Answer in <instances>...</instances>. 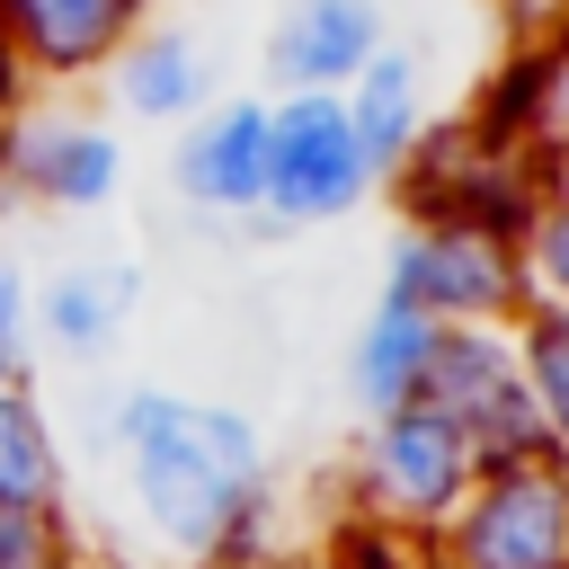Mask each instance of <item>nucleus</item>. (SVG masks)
Returning a JSON list of instances; mask_svg holds the SVG:
<instances>
[{"label": "nucleus", "instance_id": "f257e3e1", "mask_svg": "<svg viewBox=\"0 0 569 569\" xmlns=\"http://www.w3.org/2000/svg\"><path fill=\"white\" fill-rule=\"evenodd\" d=\"M116 445L133 525L178 560L204 569L222 551H258L267 533V436L240 400H196L178 382H124L98 409Z\"/></svg>", "mask_w": 569, "mask_h": 569}, {"label": "nucleus", "instance_id": "f03ea898", "mask_svg": "<svg viewBox=\"0 0 569 569\" xmlns=\"http://www.w3.org/2000/svg\"><path fill=\"white\" fill-rule=\"evenodd\" d=\"M436 569H569V462L560 453H507L480 462L471 498L427 542Z\"/></svg>", "mask_w": 569, "mask_h": 569}, {"label": "nucleus", "instance_id": "7ed1b4c3", "mask_svg": "<svg viewBox=\"0 0 569 569\" xmlns=\"http://www.w3.org/2000/svg\"><path fill=\"white\" fill-rule=\"evenodd\" d=\"M365 196H382V178L356 151L347 107L329 89H267V187H258V222L320 231V222H347Z\"/></svg>", "mask_w": 569, "mask_h": 569}, {"label": "nucleus", "instance_id": "20e7f679", "mask_svg": "<svg viewBox=\"0 0 569 569\" xmlns=\"http://www.w3.org/2000/svg\"><path fill=\"white\" fill-rule=\"evenodd\" d=\"M356 480H365V507H356V516H373V525H391V533H409V542H436L445 516L471 498L480 453H471V436H462L445 409L400 400V409L365 418Z\"/></svg>", "mask_w": 569, "mask_h": 569}, {"label": "nucleus", "instance_id": "39448f33", "mask_svg": "<svg viewBox=\"0 0 569 569\" xmlns=\"http://www.w3.org/2000/svg\"><path fill=\"white\" fill-rule=\"evenodd\" d=\"M382 293L409 302V311H427L436 329H462V320H516V311H525L516 240L489 231V222H462V213H409V222L391 231Z\"/></svg>", "mask_w": 569, "mask_h": 569}, {"label": "nucleus", "instance_id": "423d86ee", "mask_svg": "<svg viewBox=\"0 0 569 569\" xmlns=\"http://www.w3.org/2000/svg\"><path fill=\"white\" fill-rule=\"evenodd\" d=\"M124 187V142L107 116H80L62 89H36L0 124V196L44 213H98Z\"/></svg>", "mask_w": 569, "mask_h": 569}, {"label": "nucleus", "instance_id": "0eeeda50", "mask_svg": "<svg viewBox=\"0 0 569 569\" xmlns=\"http://www.w3.org/2000/svg\"><path fill=\"white\" fill-rule=\"evenodd\" d=\"M427 409H445L480 462H507V453H551L542 445V418L525 400V365H516V320H462V329H436V356H427V382H418Z\"/></svg>", "mask_w": 569, "mask_h": 569}, {"label": "nucleus", "instance_id": "6e6552de", "mask_svg": "<svg viewBox=\"0 0 569 569\" xmlns=\"http://www.w3.org/2000/svg\"><path fill=\"white\" fill-rule=\"evenodd\" d=\"M169 187L187 196V213H213V222L258 213V187H267V98H213L204 116H187L178 142H169Z\"/></svg>", "mask_w": 569, "mask_h": 569}, {"label": "nucleus", "instance_id": "1a4fd4ad", "mask_svg": "<svg viewBox=\"0 0 569 569\" xmlns=\"http://www.w3.org/2000/svg\"><path fill=\"white\" fill-rule=\"evenodd\" d=\"M151 0H0V44L36 89H80L124 53Z\"/></svg>", "mask_w": 569, "mask_h": 569}, {"label": "nucleus", "instance_id": "9d476101", "mask_svg": "<svg viewBox=\"0 0 569 569\" xmlns=\"http://www.w3.org/2000/svg\"><path fill=\"white\" fill-rule=\"evenodd\" d=\"M382 44H391V9L382 0H284L276 27H267V80L338 98Z\"/></svg>", "mask_w": 569, "mask_h": 569}, {"label": "nucleus", "instance_id": "9b49d317", "mask_svg": "<svg viewBox=\"0 0 569 569\" xmlns=\"http://www.w3.org/2000/svg\"><path fill=\"white\" fill-rule=\"evenodd\" d=\"M338 107H347V133H356V151L373 160V178L391 187L400 169H409V151L427 142V124H436V89H427V62L391 36L347 89H338Z\"/></svg>", "mask_w": 569, "mask_h": 569}, {"label": "nucleus", "instance_id": "f8f14e48", "mask_svg": "<svg viewBox=\"0 0 569 569\" xmlns=\"http://www.w3.org/2000/svg\"><path fill=\"white\" fill-rule=\"evenodd\" d=\"M107 98H116V116H133V124H187V116H204L213 107V53L187 36V27H133L124 36V53L107 62Z\"/></svg>", "mask_w": 569, "mask_h": 569}, {"label": "nucleus", "instance_id": "ddd939ff", "mask_svg": "<svg viewBox=\"0 0 569 569\" xmlns=\"http://www.w3.org/2000/svg\"><path fill=\"white\" fill-rule=\"evenodd\" d=\"M133 302H142V276L124 258H71V267L36 276V338L53 356H98L124 338Z\"/></svg>", "mask_w": 569, "mask_h": 569}, {"label": "nucleus", "instance_id": "4468645a", "mask_svg": "<svg viewBox=\"0 0 569 569\" xmlns=\"http://www.w3.org/2000/svg\"><path fill=\"white\" fill-rule=\"evenodd\" d=\"M480 124L489 133H516L551 178L569 169V27L516 53V80L480 98Z\"/></svg>", "mask_w": 569, "mask_h": 569}, {"label": "nucleus", "instance_id": "2eb2a0df", "mask_svg": "<svg viewBox=\"0 0 569 569\" xmlns=\"http://www.w3.org/2000/svg\"><path fill=\"white\" fill-rule=\"evenodd\" d=\"M427 356H436V320L409 311V302H391V293H373V311H365V329H356V347H347V400H356L365 418L418 400Z\"/></svg>", "mask_w": 569, "mask_h": 569}, {"label": "nucleus", "instance_id": "dca6fc26", "mask_svg": "<svg viewBox=\"0 0 569 569\" xmlns=\"http://www.w3.org/2000/svg\"><path fill=\"white\" fill-rule=\"evenodd\" d=\"M0 507H62V445L36 382H0Z\"/></svg>", "mask_w": 569, "mask_h": 569}, {"label": "nucleus", "instance_id": "f3484780", "mask_svg": "<svg viewBox=\"0 0 569 569\" xmlns=\"http://www.w3.org/2000/svg\"><path fill=\"white\" fill-rule=\"evenodd\" d=\"M516 365H525V400L542 418V445L569 462V311H516Z\"/></svg>", "mask_w": 569, "mask_h": 569}, {"label": "nucleus", "instance_id": "a211bd4d", "mask_svg": "<svg viewBox=\"0 0 569 569\" xmlns=\"http://www.w3.org/2000/svg\"><path fill=\"white\" fill-rule=\"evenodd\" d=\"M516 284L525 311H569V169L542 187V204L516 231Z\"/></svg>", "mask_w": 569, "mask_h": 569}, {"label": "nucleus", "instance_id": "6ab92c4d", "mask_svg": "<svg viewBox=\"0 0 569 569\" xmlns=\"http://www.w3.org/2000/svg\"><path fill=\"white\" fill-rule=\"evenodd\" d=\"M27 356H36V276H27V258L0 240V382H18Z\"/></svg>", "mask_w": 569, "mask_h": 569}, {"label": "nucleus", "instance_id": "aec40b11", "mask_svg": "<svg viewBox=\"0 0 569 569\" xmlns=\"http://www.w3.org/2000/svg\"><path fill=\"white\" fill-rule=\"evenodd\" d=\"M0 569H71L62 507H0Z\"/></svg>", "mask_w": 569, "mask_h": 569}, {"label": "nucleus", "instance_id": "412c9836", "mask_svg": "<svg viewBox=\"0 0 569 569\" xmlns=\"http://www.w3.org/2000/svg\"><path fill=\"white\" fill-rule=\"evenodd\" d=\"M507 18H516V36H525V44H542V36H560V27H569V0H507Z\"/></svg>", "mask_w": 569, "mask_h": 569}, {"label": "nucleus", "instance_id": "4be33fe9", "mask_svg": "<svg viewBox=\"0 0 569 569\" xmlns=\"http://www.w3.org/2000/svg\"><path fill=\"white\" fill-rule=\"evenodd\" d=\"M27 98H36V80H27V71H18V53L0 44V124H9V116H18Z\"/></svg>", "mask_w": 569, "mask_h": 569}, {"label": "nucleus", "instance_id": "5701e85b", "mask_svg": "<svg viewBox=\"0 0 569 569\" xmlns=\"http://www.w3.org/2000/svg\"><path fill=\"white\" fill-rule=\"evenodd\" d=\"M0 213H9V196H0Z\"/></svg>", "mask_w": 569, "mask_h": 569}]
</instances>
